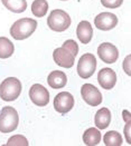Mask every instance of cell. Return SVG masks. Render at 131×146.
Returning a JSON list of instances; mask_svg holds the SVG:
<instances>
[{
  "label": "cell",
  "instance_id": "obj_1",
  "mask_svg": "<svg viewBox=\"0 0 131 146\" xmlns=\"http://www.w3.org/2000/svg\"><path fill=\"white\" fill-rule=\"evenodd\" d=\"M37 28V21L32 18H21L10 27V36L16 40H24L30 37Z\"/></svg>",
  "mask_w": 131,
  "mask_h": 146
},
{
  "label": "cell",
  "instance_id": "obj_2",
  "mask_svg": "<svg viewBox=\"0 0 131 146\" xmlns=\"http://www.w3.org/2000/svg\"><path fill=\"white\" fill-rule=\"evenodd\" d=\"M21 83L16 77H8L0 84V98L5 102H13L21 93Z\"/></svg>",
  "mask_w": 131,
  "mask_h": 146
},
{
  "label": "cell",
  "instance_id": "obj_3",
  "mask_svg": "<svg viewBox=\"0 0 131 146\" xmlns=\"http://www.w3.org/2000/svg\"><path fill=\"white\" fill-rule=\"evenodd\" d=\"M19 123V116L17 110L11 106H6L0 113V132L3 134L16 131Z\"/></svg>",
  "mask_w": 131,
  "mask_h": 146
},
{
  "label": "cell",
  "instance_id": "obj_4",
  "mask_svg": "<svg viewBox=\"0 0 131 146\" xmlns=\"http://www.w3.org/2000/svg\"><path fill=\"white\" fill-rule=\"evenodd\" d=\"M71 17L66 11L62 9H55L52 10L47 18V25L48 27L56 33H62L65 31L70 28L71 26Z\"/></svg>",
  "mask_w": 131,
  "mask_h": 146
},
{
  "label": "cell",
  "instance_id": "obj_5",
  "mask_svg": "<svg viewBox=\"0 0 131 146\" xmlns=\"http://www.w3.org/2000/svg\"><path fill=\"white\" fill-rule=\"evenodd\" d=\"M96 65H97V61H96L95 56L93 54H84L77 62L76 70H77L79 76L83 79L90 78L95 73Z\"/></svg>",
  "mask_w": 131,
  "mask_h": 146
},
{
  "label": "cell",
  "instance_id": "obj_6",
  "mask_svg": "<svg viewBox=\"0 0 131 146\" xmlns=\"http://www.w3.org/2000/svg\"><path fill=\"white\" fill-rule=\"evenodd\" d=\"M81 95L83 100L90 106H99L102 103V94L101 92L92 84H84L81 87Z\"/></svg>",
  "mask_w": 131,
  "mask_h": 146
},
{
  "label": "cell",
  "instance_id": "obj_7",
  "mask_svg": "<svg viewBox=\"0 0 131 146\" xmlns=\"http://www.w3.org/2000/svg\"><path fill=\"white\" fill-rule=\"evenodd\" d=\"M74 107V97L69 92H60L54 98V108L62 115L67 114Z\"/></svg>",
  "mask_w": 131,
  "mask_h": 146
},
{
  "label": "cell",
  "instance_id": "obj_8",
  "mask_svg": "<svg viewBox=\"0 0 131 146\" xmlns=\"http://www.w3.org/2000/svg\"><path fill=\"white\" fill-rule=\"evenodd\" d=\"M29 98L38 107H44L49 103V93L40 84H35L29 89Z\"/></svg>",
  "mask_w": 131,
  "mask_h": 146
},
{
  "label": "cell",
  "instance_id": "obj_9",
  "mask_svg": "<svg viewBox=\"0 0 131 146\" xmlns=\"http://www.w3.org/2000/svg\"><path fill=\"white\" fill-rule=\"evenodd\" d=\"M94 25L97 29L107 31L118 25V17L112 12H101L94 18Z\"/></svg>",
  "mask_w": 131,
  "mask_h": 146
},
{
  "label": "cell",
  "instance_id": "obj_10",
  "mask_svg": "<svg viewBox=\"0 0 131 146\" xmlns=\"http://www.w3.org/2000/svg\"><path fill=\"white\" fill-rule=\"evenodd\" d=\"M97 55L107 64H114L119 58L118 48L111 42H103L97 47Z\"/></svg>",
  "mask_w": 131,
  "mask_h": 146
},
{
  "label": "cell",
  "instance_id": "obj_11",
  "mask_svg": "<svg viewBox=\"0 0 131 146\" xmlns=\"http://www.w3.org/2000/svg\"><path fill=\"white\" fill-rule=\"evenodd\" d=\"M53 58H54V61L56 62V65H58L63 68H71L75 62V57L73 56V54L69 49L64 48V47L55 49L53 52Z\"/></svg>",
  "mask_w": 131,
  "mask_h": 146
},
{
  "label": "cell",
  "instance_id": "obj_12",
  "mask_svg": "<svg viewBox=\"0 0 131 146\" xmlns=\"http://www.w3.org/2000/svg\"><path fill=\"white\" fill-rule=\"evenodd\" d=\"M97 82L103 89L110 90L117 83V74L111 68H102L97 73Z\"/></svg>",
  "mask_w": 131,
  "mask_h": 146
},
{
  "label": "cell",
  "instance_id": "obj_13",
  "mask_svg": "<svg viewBox=\"0 0 131 146\" xmlns=\"http://www.w3.org/2000/svg\"><path fill=\"white\" fill-rule=\"evenodd\" d=\"M76 36L82 44H89L93 36V28L86 20L81 21L76 27Z\"/></svg>",
  "mask_w": 131,
  "mask_h": 146
},
{
  "label": "cell",
  "instance_id": "obj_14",
  "mask_svg": "<svg viewBox=\"0 0 131 146\" xmlns=\"http://www.w3.org/2000/svg\"><path fill=\"white\" fill-rule=\"evenodd\" d=\"M47 83L54 89H60L65 87L67 84V77L65 73L60 72V70H54L48 75L47 77Z\"/></svg>",
  "mask_w": 131,
  "mask_h": 146
},
{
  "label": "cell",
  "instance_id": "obj_15",
  "mask_svg": "<svg viewBox=\"0 0 131 146\" xmlns=\"http://www.w3.org/2000/svg\"><path fill=\"white\" fill-rule=\"evenodd\" d=\"M111 123V111L103 107L96 111L94 116V124L99 129H105Z\"/></svg>",
  "mask_w": 131,
  "mask_h": 146
},
{
  "label": "cell",
  "instance_id": "obj_16",
  "mask_svg": "<svg viewBox=\"0 0 131 146\" xmlns=\"http://www.w3.org/2000/svg\"><path fill=\"white\" fill-rule=\"evenodd\" d=\"M83 142L87 146H95L101 142V133L96 127L87 128L83 134Z\"/></svg>",
  "mask_w": 131,
  "mask_h": 146
},
{
  "label": "cell",
  "instance_id": "obj_17",
  "mask_svg": "<svg viewBox=\"0 0 131 146\" xmlns=\"http://www.w3.org/2000/svg\"><path fill=\"white\" fill-rule=\"evenodd\" d=\"M1 2L8 10L15 13H21L27 9L26 0H1Z\"/></svg>",
  "mask_w": 131,
  "mask_h": 146
},
{
  "label": "cell",
  "instance_id": "obj_18",
  "mask_svg": "<svg viewBox=\"0 0 131 146\" xmlns=\"http://www.w3.org/2000/svg\"><path fill=\"white\" fill-rule=\"evenodd\" d=\"M15 51V46L7 37H0V58L7 59L11 57Z\"/></svg>",
  "mask_w": 131,
  "mask_h": 146
},
{
  "label": "cell",
  "instance_id": "obj_19",
  "mask_svg": "<svg viewBox=\"0 0 131 146\" xmlns=\"http://www.w3.org/2000/svg\"><path fill=\"white\" fill-rule=\"evenodd\" d=\"M103 142H104L105 146H120L123 143V138L120 133L116 132V131H110L104 134Z\"/></svg>",
  "mask_w": 131,
  "mask_h": 146
},
{
  "label": "cell",
  "instance_id": "obj_20",
  "mask_svg": "<svg viewBox=\"0 0 131 146\" xmlns=\"http://www.w3.org/2000/svg\"><path fill=\"white\" fill-rule=\"evenodd\" d=\"M48 11V2L46 0H34L33 5H32V12L33 15L40 18L44 17Z\"/></svg>",
  "mask_w": 131,
  "mask_h": 146
},
{
  "label": "cell",
  "instance_id": "obj_21",
  "mask_svg": "<svg viewBox=\"0 0 131 146\" xmlns=\"http://www.w3.org/2000/svg\"><path fill=\"white\" fill-rule=\"evenodd\" d=\"M28 141L23 135H15L10 137L7 142L6 146H28Z\"/></svg>",
  "mask_w": 131,
  "mask_h": 146
},
{
  "label": "cell",
  "instance_id": "obj_22",
  "mask_svg": "<svg viewBox=\"0 0 131 146\" xmlns=\"http://www.w3.org/2000/svg\"><path fill=\"white\" fill-rule=\"evenodd\" d=\"M62 47L69 49L72 54H73V56H74V57H76V55L79 54V45H77V44H76V41H75V40H73V39H70V40L64 41V44H63V46H62Z\"/></svg>",
  "mask_w": 131,
  "mask_h": 146
},
{
  "label": "cell",
  "instance_id": "obj_23",
  "mask_svg": "<svg viewBox=\"0 0 131 146\" xmlns=\"http://www.w3.org/2000/svg\"><path fill=\"white\" fill-rule=\"evenodd\" d=\"M101 3L105 8L116 9V8H119L120 6L123 3V0H101Z\"/></svg>",
  "mask_w": 131,
  "mask_h": 146
},
{
  "label": "cell",
  "instance_id": "obj_24",
  "mask_svg": "<svg viewBox=\"0 0 131 146\" xmlns=\"http://www.w3.org/2000/svg\"><path fill=\"white\" fill-rule=\"evenodd\" d=\"M124 134H126V139H127V143L131 144L130 141V122H127V125L124 127Z\"/></svg>",
  "mask_w": 131,
  "mask_h": 146
},
{
  "label": "cell",
  "instance_id": "obj_25",
  "mask_svg": "<svg viewBox=\"0 0 131 146\" xmlns=\"http://www.w3.org/2000/svg\"><path fill=\"white\" fill-rule=\"evenodd\" d=\"M129 60H130V56H127V58H126V60L123 62V69H124V72L127 75H130V68H129Z\"/></svg>",
  "mask_w": 131,
  "mask_h": 146
},
{
  "label": "cell",
  "instance_id": "obj_26",
  "mask_svg": "<svg viewBox=\"0 0 131 146\" xmlns=\"http://www.w3.org/2000/svg\"><path fill=\"white\" fill-rule=\"evenodd\" d=\"M122 115H123V118L126 119V122H130V114L128 110H123Z\"/></svg>",
  "mask_w": 131,
  "mask_h": 146
},
{
  "label": "cell",
  "instance_id": "obj_27",
  "mask_svg": "<svg viewBox=\"0 0 131 146\" xmlns=\"http://www.w3.org/2000/svg\"><path fill=\"white\" fill-rule=\"evenodd\" d=\"M60 1H67V0H60Z\"/></svg>",
  "mask_w": 131,
  "mask_h": 146
}]
</instances>
